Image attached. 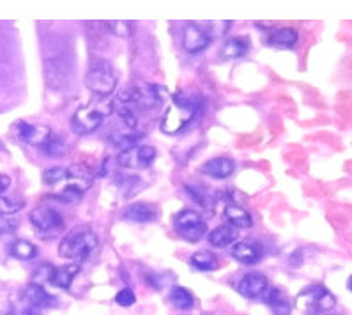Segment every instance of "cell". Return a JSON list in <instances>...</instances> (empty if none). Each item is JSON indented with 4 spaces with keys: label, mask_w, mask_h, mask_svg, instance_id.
<instances>
[{
    "label": "cell",
    "mask_w": 352,
    "mask_h": 315,
    "mask_svg": "<svg viewBox=\"0 0 352 315\" xmlns=\"http://www.w3.org/2000/svg\"><path fill=\"white\" fill-rule=\"evenodd\" d=\"M112 110H114V105L105 101H98L94 103V105L78 108L71 117L73 131L80 133V135L96 131L103 124V119L112 114Z\"/></svg>",
    "instance_id": "obj_5"
},
{
    "label": "cell",
    "mask_w": 352,
    "mask_h": 315,
    "mask_svg": "<svg viewBox=\"0 0 352 315\" xmlns=\"http://www.w3.org/2000/svg\"><path fill=\"white\" fill-rule=\"evenodd\" d=\"M238 290L241 296L248 299H257L268 292V278L262 273H248L238 284Z\"/></svg>",
    "instance_id": "obj_12"
},
{
    "label": "cell",
    "mask_w": 352,
    "mask_h": 315,
    "mask_svg": "<svg viewBox=\"0 0 352 315\" xmlns=\"http://www.w3.org/2000/svg\"><path fill=\"white\" fill-rule=\"evenodd\" d=\"M230 253H232V257L238 260V262H241V264H247V266L257 264V262L260 260V255H262V251L259 250L257 244L244 243V241L232 244V248H230Z\"/></svg>",
    "instance_id": "obj_14"
},
{
    "label": "cell",
    "mask_w": 352,
    "mask_h": 315,
    "mask_svg": "<svg viewBox=\"0 0 352 315\" xmlns=\"http://www.w3.org/2000/svg\"><path fill=\"white\" fill-rule=\"evenodd\" d=\"M9 253L18 260H32L38 257V247L25 239H18L9 247Z\"/></svg>",
    "instance_id": "obj_24"
},
{
    "label": "cell",
    "mask_w": 352,
    "mask_h": 315,
    "mask_svg": "<svg viewBox=\"0 0 352 315\" xmlns=\"http://www.w3.org/2000/svg\"><path fill=\"white\" fill-rule=\"evenodd\" d=\"M174 225L177 234L186 241H191V243H197L208 234L205 220L197 211H191V209H183L181 213L175 214Z\"/></svg>",
    "instance_id": "obj_7"
},
{
    "label": "cell",
    "mask_w": 352,
    "mask_h": 315,
    "mask_svg": "<svg viewBox=\"0 0 352 315\" xmlns=\"http://www.w3.org/2000/svg\"><path fill=\"white\" fill-rule=\"evenodd\" d=\"M108 29H110L114 34L123 36V38H127V36L131 34V27L126 22H112L108 23Z\"/></svg>",
    "instance_id": "obj_36"
},
{
    "label": "cell",
    "mask_w": 352,
    "mask_h": 315,
    "mask_svg": "<svg viewBox=\"0 0 352 315\" xmlns=\"http://www.w3.org/2000/svg\"><path fill=\"white\" fill-rule=\"evenodd\" d=\"M190 262L199 271H214L220 266L218 257L211 253V251H197L195 255H191Z\"/></svg>",
    "instance_id": "obj_25"
},
{
    "label": "cell",
    "mask_w": 352,
    "mask_h": 315,
    "mask_svg": "<svg viewBox=\"0 0 352 315\" xmlns=\"http://www.w3.org/2000/svg\"><path fill=\"white\" fill-rule=\"evenodd\" d=\"M85 190H87V186H80V184H69V186H66L62 190V193H60V199L66 202H77L80 201L81 197H84Z\"/></svg>",
    "instance_id": "obj_31"
},
{
    "label": "cell",
    "mask_w": 352,
    "mask_h": 315,
    "mask_svg": "<svg viewBox=\"0 0 352 315\" xmlns=\"http://www.w3.org/2000/svg\"><path fill=\"white\" fill-rule=\"evenodd\" d=\"M236 163L230 158H212L205 165L200 166V172L214 179H227L234 174Z\"/></svg>",
    "instance_id": "obj_13"
},
{
    "label": "cell",
    "mask_w": 352,
    "mask_h": 315,
    "mask_svg": "<svg viewBox=\"0 0 352 315\" xmlns=\"http://www.w3.org/2000/svg\"><path fill=\"white\" fill-rule=\"evenodd\" d=\"M163 92L165 90L162 87L149 86V84H144V81H138V84L124 90L123 94H119V99L129 103L140 114V112H147L160 107L163 99H165V94Z\"/></svg>",
    "instance_id": "obj_4"
},
{
    "label": "cell",
    "mask_w": 352,
    "mask_h": 315,
    "mask_svg": "<svg viewBox=\"0 0 352 315\" xmlns=\"http://www.w3.org/2000/svg\"><path fill=\"white\" fill-rule=\"evenodd\" d=\"M299 301L303 303V307L306 310L315 312V314H324V312L333 310L336 305L335 296L326 287L318 286V284L303 289L301 294H299Z\"/></svg>",
    "instance_id": "obj_8"
},
{
    "label": "cell",
    "mask_w": 352,
    "mask_h": 315,
    "mask_svg": "<svg viewBox=\"0 0 352 315\" xmlns=\"http://www.w3.org/2000/svg\"><path fill=\"white\" fill-rule=\"evenodd\" d=\"M238 232L234 230V227L229 225H221L216 227V229L212 230L211 234H209V243L212 247H218V248H225L234 244V241L238 239Z\"/></svg>",
    "instance_id": "obj_19"
},
{
    "label": "cell",
    "mask_w": 352,
    "mask_h": 315,
    "mask_svg": "<svg viewBox=\"0 0 352 315\" xmlns=\"http://www.w3.org/2000/svg\"><path fill=\"white\" fill-rule=\"evenodd\" d=\"M98 248V236L87 225H78L71 229L59 244V255L66 260L84 262Z\"/></svg>",
    "instance_id": "obj_2"
},
{
    "label": "cell",
    "mask_w": 352,
    "mask_h": 315,
    "mask_svg": "<svg viewBox=\"0 0 352 315\" xmlns=\"http://www.w3.org/2000/svg\"><path fill=\"white\" fill-rule=\"evenodd\" d=\"M297 39H299L297 30L290 29V27H281L269 36V45L278 48H292L297 43Z\"/></svg>",
    "instance_id": "obj_21"
},
{
    "label": "cell",
    "mask_w": 352,
    "mask_h": 315,
    "mask_svg": "<svg viewBox=\"0 0 352 315\" xmlns=\"http://www.w3.org/2000/svg\"><path fill=\"white\" fill-rule=\"evenodd\" d=\"M250 48V41L244 38H236L227 41L223 50H221V59H236V57H241L247 53V50Z\"/></svg>",
    "instance_id": "obj_26"
},
{
    "label": "cell",
    "mask_w": 352,
    "mask_h": 315,
    "mask_svg": "<svg viewBox=\"0 0 352 315\" xmlns=\"http://www.w3.org/2000/svg\"><path fill=\"white\" fill-rule=\"evenodd\" d=\"M21 296H23V298H25L29 303H32L34 307L41 308V310L42 308H48V307H55V303H57L55 298L50 296V294L42 289L41 286H38V284H30V286L23 290Z\"/></svg>",
    "instance_id": "obj_16"
},
{
    "label": "cell",
    "mask_w": 352,
    "mask_h": 315,
    "mask_svg": "<svg viewBox=\"0 0 352 315\" xmlns=\"http://www.w3.org/2000/svg\"><path fill=\"white\" fill-rule=\"evenodd\" d=\"M170 303L174 305V307L181 308V310H188V308H193V296L190 294V290H186L184 287H172L170 290Z\"/></svg>",
    "instance_id": "obj_28"
},
{
    "label": "cell",
    "mask_w": 352,
    "mask_h": 315,
    "mask_svg": "<svg viewBox=\"0 0 352 315\" xmlns=\"http://www.w3.org/2000/svg\"><path fill=\"white\" fill-rule=\"evenodd\" d=\"M115 301L119 303L121 307H131V305H135L136 298H135V294H133V290L129 289H123L121 290L117 296H115Z\"/></svg>",
    "instance_id": "obj_35"
},
{
    "label": "cell",
    "mask_w": 352,
    "mask_h": 315,
    "mask_svg": "<svg viewBox=\"0 0 352 315\" xmlns=\"http://www.w3.org/2000/svg\"><path fill=\"white\" fill-rule=\"evenodd\" d=\"M156 160V149L151 145H135L129 149L121 151L117 162L124 168H149Z\"/></svg>",
    "instance_id": "obj_9"
},
{
    "label": "cell",
    "mask_w": 352,
    "mask_h": 315,
    "mask_svg": "<svg viewBox=\"0 0 352 315\" xmlns=\"http://www.w3.org/2000/svg\"><path fill=\"white\" fill-rule=\"evenodd\" d=\"M14 315H41V308L34 307L32 303H29L21 296V301L14 305Z\"/></svg>",
    "instance_id": "obj_32"
},
{
    "label": "cell",
    "mask_w": 352,
    "mask_h": 315,
    "mask_svg": "<svg viewBox=\"0 0 352 315\" xmlns=\"http://www.w3.org/2000/svg\"><path fill=\"white\" fill-rule=\"evenodd\" d=\"M13 135L16 136V140L23 142V144L41 147L53 133H51L50 128L42 126V124H29L25 121H18L13 126Z\"/></svg>",
    "instance_id": "obj_10"
},
{
    "label": "cell",
    "mask_w": 352,
    "mask_h": 315,
    "mask_svg": "<svg viewBox=\"0 0 352 315\" xmlns=\"http://www.w3.org/2000/svg\"><path fill=\"white\" fill-rule=\"evenodd\" d=\"M66 179H71V174H69L68 168H62V166H53V168L42 172V183L48 184V186H53V184Z\"/></svg>",
    "instance_id": "obj_29"
},
{
    "label": "cell",
    "mask_w": 352,
    "mask_h": 315,
    "mask_svg": "<svg viewBox=\"0 0 352 315\" xmlns=\"http://www.w3.org/2000/svg\"><path fill=\"white\" fill-rule=\"evenodd\" d=\"M29 218L41 238H55L64 229L62 214L50 205H39V207L32 209Z\"/></svg>",
    "instance_id": "obj_6"
},
{
    "label": "cell",
    "mask_w": 352,
    "mask_h": 315,
    "mask_svg": "<svg viewBox=\"0 0 352 315\" xmlns=\"http://www.w3.org/2000/svg\"><path fill=\"white\" fill-rule=\"evenodd\" d=\"M268 303L275 315H290L292 312L289 298L280 289H271V292L268 294Z\"/></svg>",
    "instance_id": "obj_23"
},
{
    "label": "cell",
    "mask_w": 352,
    "mask_h": 315,
    "mask_svg": "<svg viewBox=\"0 0 352 315\" xmlns=\"http://www.w3.org/2000/svg\"><path fill=\"white\" fill-rule=\"evenodd\" d=\"M347 287L352 290V275H351V278H349V280H347Z\"/></svg>",
    "instance_id": "obj_38"
},
{
    "label": "cell",
    "mask_w": 352,
    "mask_h": 315,
    "mask_svg": "<svg viewBox=\"0 0 352 315\" xmlns=\"http://www.w3.org/2000/svg\"><path fill=\"white\" fill-rule=\"evenodd\" d=\"M115 86H117V78L110 62L103 59L92 60L85 75V87L103 99L114 92Z\"/></svg>",
    "instance_id": "obj_3"
},
{
    "label": "cell",
    "mask_w": 352,
    "mask_h": 315,
    "mask_svg": "<svg viewBox=\"0 0 352 315\" xmlns=\"http://www.w3.org/2000/svg\"><path fill=\"white\" fill-rule=\"evenodd\" d=\"M184 190H186L188 195L191 197V201H195L197 204L202 205V207L212 209V205L216 202L214 195L209 192L208 188L202 186V184H184Z\"/></svg>",
    "instance_id": "obj_20"
},
{
    "label": "cell",
    "mask_w": 352,
    "mask_h": 315,
    "mask_svg": "<svg viewBox=\"0 0 352 315\" xmlns=\"http://www.w3.org/2000/svg\"><path fill=\"white\" fill-rule=\"evenodd\" d=\"M53 271H55V268H51L50 264L39 266V268L34 271V281H36V284H39V281H41V280L51 281V277H53Z\"/></svg>",
    "instance_id": "obj_34"
},
{
    "label": "cell",
    "mask_w": 352,
    "mask_h": 315,
    "mask_svg": "<svg viewBox=\"0 0 352 315\" xmlns=\"http://www.w3.org/2000/svg\"><path fill=\"white\" fill-rule=\"evenodd\" d=\"M39 149H41V153H45L50 158H62L64 154L68 153V144H66L60 136L51 135Z\"/></svg>",
    "instance_id": "obj_27"
},
{
    "label": "cell",
    "mask_w": 352,
    "mask_h": 315,
    "mask_svg": "<svg viewBox=\"0 0 352 315\" xmlns=\"http://www.w3.org/2000/svg\"><path fill=\"white\" fill-rule=\"evenodd\" d=\"M23 207V201L18 197H0V216H11Z\"/></svg>",
    "instance_id": "obj_30"
},
{
    "label": "cell",
    "mask_w": 352,
    "mask_h": 315,
    "mask_svg": "<svg viewBox=\"0 0 352 315\" xmlns=\"http://www.w3.org/2000/svg\"><path fill=\"white\" fill-rule=\"evenodd\" d=\"M123 216L129 222L135 223H147V222H154L156 220V209L153 207L151 204H145V202H136V204L127 205L124 209Z\"/></svg>",
    "instance_id": "obj_15"
},
{
    "label": "cell",
    "mask_w": 352,
    "mask_h": 315,
    "mask_svg": "<svg viewBox=\"0 0 352 315\" xmlns=\"http://www.w3.org/2000/svg\"><path fill=\"white\" fill-rule=\"evenodd\" d=\"M80 271V266L78 264H68V266H60V268H55L53 271V277H51V284L60 289H69L75 280V277Z\"/></svg>",
    "instance_id": "obj_18"
},
{
    "label": "cell",
    "mask_w": 352,
    "mask_h": 315,
    "mask_svg": "<svg viewBox=\"0 0 352 315\" xmlns=\"http://www.w3.org/2000/svg\"><path fill=\"white\" fill-rule=\"evenodd\" d=\"M200 108V101L191 94L179 92L174 96V105L166 108L162 119V131L166 135H179L193 121Z\"/></svg>",
    "instance_id": "obj_1"
},
{
    "label": "cell",
    "mask_w": 352,
    "mask_h": 315,
    "mask_svg": "<svg viewBox=\"0 0 352 315\" xmlns=\"http://www.w3.org/2000/svg\"><path fill=\"white\" fill-rule=\"evenodd\" d=\"M223 214H225L227 222H229L232 227H236V229H250L251 223H253L251 222L250 213H248L244 207H241V205H236V204L225 205Z\"/></svg>",
    "instance_id": "obj_17"
},
{
    "label": "cell",
    "mask_w": 352,
    "mask_h": 315,
    "mask_svg": "<svg viewBox=\"0 0 352 315\" xmlns=\"http://www.w3.org/2000/svg\"><path fill=\"white\" fill-rule=\"evenodd\" d=\"M211 39L212 36L209 34L204 27L193 23V25H188L184 29L183 47L188 53H200V51L205 50L211 45Z\"/></svg>",
    "instance_id": "obj_11"
},
{
    "label": "cell",
    "mask_w": 352,
    "mask_h": 315,
    "mask_svg": "<svg viewBox=\"0 0 352 315\" xmlns=\"http://www.w3.org/2000/svg\"><path fill=\"white\" fill-rule=\"evenodd\" d=\"M20 222L13 216H0V236L13 234L14 230L18 229Z\"/></svg>",
    "instance_id": "obj_33"
},
{
    "label": "cell",
    "mask_w": 352,
    "mask_h": 315,
    "mask_svg": "<svg viewBox=\"0 0 352 315\" xmlns=\"http://www.w3.org/2000/svg\"><path fill=\"white\" fill-rule=\"evenodd\" d=\"M144 138V133L135 131V129H127V131H114L110 135V142L115 147H121V149H129V147H135L138 142Z\"/></svg>",
    "instance_id": "obj_22"
},
{
    "label": "cell",
    "mask_w": 352,
    "mask_h": 315,
    "mask_svg": "<svg viewBox=\"0 0 352 315\" xmlns=\"http://www.w3.org/2000/svg\"><path fill=\"white\" fill-rule=\"evenodd\" d=\"M9 186H11V177H9V175L0 174V197L4 195V192Z\"/></svg>",
    "instance_id": "obj_37"
}]
</instances>
